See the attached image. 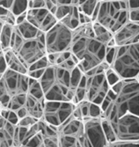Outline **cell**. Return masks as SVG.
I'll return each mask as SVG.
<instances>
[{
  "instance_id": "obj_23",
  "label": "cell",
  "mask_w": 139,
  "mask_h": 147,
  "mask_svg": "<svg viewBox=\"0 0 139 147\" xmlns=\"http://www.w3.org/2000/svg\"><path fill=\"white\" fill-rule=\"evenodd\" d=\"M28 0H13L9 11L15 16L27 12L28 9Z\"/></svg>"
},
{
  "instance_id": "obj_7",
  "label": "cell",
  "mask_w": 139,
  "mask_h": 147,
  "mask_svg": "<svg viewBox=\"0 0 139 147\" xmlns=\"http://www.w3.org/2000/svg\"><path fill=\"white\" fill-rule=\"evenodd\" d=\"M109 122L115 133L116 140H129L139 143L138 115L128 113L118 119L110 120Z\"/></svg>"
},
{
  "instance_id": "obj_10",
  "label": "cell",
  "mask_w": 139,
  "mask_h": 147,
  "mask_svg": "<svg viewBox=\"0 0 139 147\" xmlns=\"http://www.w3.org/2000/svg\"><path fill=\"white\" fill-rule=\"evenodd\" d=\"M86 100L101 105L110 86L107 81L105 72L86 76Z\"/></svg>"
},
{
  "instance_id": "obj_15",
  "label": "cell",
  "mask_w": 139,
  "mask_h": 147,
  "mask_svg": "<svg viewBox=\"0 0 139 147\" xmlns=\"http://www.w3.org/2000/svg\"><path fill=\"white\" fill-rule=\"evenodd\" d=\"M58 135L68 136L78 138V140L84 135V120L75 119L71 114L64 121L57 127Z\"/></svg>"
},
{
  "instance_id": "obj_52",
  "label": "cell",
  "mask_w": 139,
  "mask_h": 147,
  "mask_svg": "<svg viewBox=\"0 0 139 147\" xmlns=\"http://www.w3.org/2000/svg\"><path fill=\"white\" fill-rule=\"evenodd\" d=\"M57 6V4H55L54 3H53L51 0H45V9H47L49 12L53 9L54 7Z\"/></svg>"
},
{
  "instance_id": "obj_37",
  "label": "cell",
  "mask_w": 139,
  "mask_h": 147,
  "mask_svg": "<svg viewBox=\"0 0 139 147\" xmlns=\"http://www.w3.org/2000/svg\"><path fill=\"white\" fill-rule=\"evenodd\" d=\"M105 75H106L107 81H108L110 87H111L112 85H113L114 84H116L118 81L120 80V78L116 74L114 73L110 68L105 71Z\"/></svg>"
},
{
  "instance_id": "obj_12",
  "label": "cell",
  "mask_w": 139,
  "mask_h": 147,
  "mask_svg": "<svg viewBox=\"0 0 139 147\" xmlns=\"http://www.w3.org/2000/svg\"><path fill=\"white\" fill-rule=\"evenodd\" d=\"M84 136L90 147L108 146L102 125V118H88L84 119Z\"/></svg>"
},
{
  "instance_id": "obj_25",
  "label": "cell",
  "mask_w": 139,
  "mask_h": 147,
  "mask_svg": "<svg viewBox=\"0 0 139 147\" xmlns=\"http://www.w3.org/2000/svg\"><path fill=\"white\" fill-rule=\"evenodd\" d=\"M59 147H81L78 138L58 135Z\"/></svg>"
},
{
  "instance_id": "obj_56",
  "label": "cell",
  "mask_w": 139,
  "mask_h": 147,
  "mask_svg": "<svg viewBox=\"0 0 139 147\" xmlns=\"http://www.w3.org/2000/svg\"><path fill=\"white\" fill-rule=\"evenodd\" d=\"M0 51H3V49H2V47H1V45H0Z\"/></svg>"
},
{
  "instance_id": "obj_43",
  "label": "cell",
  "mask_w": 139,
  "mask_h": 147,
  "mask_svg": "<svg viewBox=\"0 0 139 147\" xmlns=\"http://www.w3.org/2000/svg\"><path fill=\"white\" fill-rule=\"evenodd\" d=\"M45 69H34V70H30L28 71V75L30 78L35 79V80H39L43 74L44 72Z\"/></svg>"
},
{
  "instance_id": "obj_45",
  "label": "cell",
  "mask_w": 139,
  "mask_h": 147,
  "mask_svg": "<svg viewBox=\"0 0 139 147\" xmlns=\"http://www.w3.org/2000/svg\"><path fill=\"white\" fill-rule=\"evenodd\" d=\"M3 128L5 129V130L9 134L10 136L13 137V134H14V130H15V128H16V125L11 124L10 122H9L7 119L4 123V125H3Z\"/></svg>"
},
{
  "instance_id": "obj_44",
  "label": "cell",
  "mask_w": 139,
  "mask_h": 147,
  "mask_svg": "<svg viewBox=\"0 0 139 147\" xmlns=\"http://www.w3.org/2000/svg\"><path fill=\"white\" fill-rule=\"evenodd\" d=\"M7 120L9 122H10L11 124H13L14 125H17L19 120V118L18 117V115H17L15 111L10 110L9 113V115H8V118H7Z\"/></svg>"
},
{
  "instance_id": "obj_55",
  "label": "cell",
  "mask_w": 139,
  "mask_h": 147,
  "mask_svg": "<svg viewBox=\"0 0 139 147\" xmlns=\"http://www.w3.org/2000/svg\"><path fill=\"white\" fill-rule=\"evenodd\" d=\"M100 1H104V2H106V1H115V0H100Z\"/></svg>"
},
{
  "instance_id": "obj_14",
  "label": "cell",
  "mask_w": 139,
  "mask_h": 147,
  "mask_svg": "<svg viewBox=\"0 0 139 147\" xmlns=\"http://www.w3.org/2000/svg\"><path fill=\"white\" fill-rule=\"evenodd\" d=\"M115 45H127L139 43V23L128 21L113 33Z\"/></svg>"
},
{
  "instance_id": "obj_19",
  "label": "cell",
  "mask_w": 139,
  "mask_h": 147,
  "mask_svg": "<svg viewBox=\"0 0 139 147\" xmlns=\"http://www.w3.org/2000/svg\"><path fill=\"white\" fill-rule=\"evenodd\" d=\"M15 28L24 39L34 38L41 32L38 28L33 26L32 24H30L27 19L18 25H15Z\"/></svg>"
},
{
  "instance_id": "obj_26",
  "label": "cell",
  "mask_w": 139,
  "mask_h": 147,
  "mask_svg": "<svg viewBox=\"0 0 139 147\" xmlns=\"http://www.w3.org/2000/svg\"><path fill=\"white\" fill-rule=\"evenodd\" d=\"M84 75V73L83 71H81L78 67L76 65L74 68L70 71V89L75 90L81 80V79L83 78Z\"/></svg>"
},
{
  "instance_id": "obj_2",
  "label": "cell",
  "mask_w": 139,
  "mask_h": 147,
  "mask_svg": "<svg viewBox=\"0 0 139 147\" xmlns=\"http://www.w3.org/2000/svg\"><path fill=\"white\" fill-rule=\"evenodd\" d=\"M138 79L122 80L120 90L115 94L108 108L102 112V118L110 121L128 113L138 115Z\"/></svg>"
},
{
  "instance_id": "obj_11",
  "label": "cell",
  "mask_w": 139,
  "mask_h": 147,
  "mask_svg": "<svg viewBox=\"0 0 139 147\" xmlns=\"http://www.w3.org/2000/svg\"><path fill=\"white\" fill-rule=\"evenodd\" d=\"M28 79L29 77L28 74L19 73L7 69L1 80L3 84L6 93L11 98L18 94H27Z\"/></svg>"
},
{
  "instance_id": "obj_41",
  "label": "cell",
  "mask_w": 139,
  "mask_h": 147,
  "mask_svg": "<svg viewBox=\"0 0 139 147\" xmlns=\"http://www.w3.org/2000/svg\"><path fill=\"white\" fill-rule=\"evenodd\" d=\"M128 21L139 23V9L128 10Z\"/></svg>"
},
{
  "instance_id": "obj_16",
  "label": "cell",
  "mask_w": 139,
  "mask_h": 147,
  "mask_svg": "<svg viewBox=\"0 0 139 147\" xmlns=\"http://www.w3.org/2000/svg\"><path fill=\"white\" fill-rule=\"evenodd\" d=\"M3 51L7 62L8 69L19 73L28 74V69L27 65L24 64V62L21 59V58L15 51L11 49H8Z\"/></svg>"
},
{
  "instance_id": "obj_13",
  "label": "cell",
  "mask_w": 139,
  "mask_h": 147,
  "mask_svg": "<svg viewBox=\"0 0 139 147\" xmlns=\"http://www.w3.org/2000/svg\"><path fill=\"white\" fill-rule=\"evenodd\" d=\"M27 20L43 33L48 31L57 22L54 15L45 8L28 9Z\"/></svg>"
},
{
  "instance_id": "obj_24",
  "label": "cell",
  "mask_w": 139,
  "mask_h": 147,
  "mask_svg": "<svg viewBox=\"0 0 139 147\" xmlns=\"http://www.w3.org/2000/svg\"><path fill=\"white\" fill-rule=\"evenodd\" d=\"M26 95L27 94H18V95L11 97L7 108L9 109L10 110L16 111L17 110H19V108L24 106L25 101H26Z\"/></svg>"
},
{
  "instance_id": "obj_49",
  "label": "cell",
  "mask_w": 139,
  "mask_h": 147,
  "mask_svg": "<svg viewBox=\"0 0 139 147\" xmlns=\"http://www.w3.org/2000/svg\"><path fill=\"white\" fill-rule=\"evenodd\" d=\"M78 0H57V4H67V5H76Z\"/></svg>"
},
{
  "instance_id": "obj_18",
  "label": "cell",
  "mask_w": 139,
  "mask_h": 147,
  "mask_svg": "<svg viewBox=\"0 0 139 147\" xmlns=\"http://www.w3.org/2000/svg\"><path fill=\"white\" fill-rule=\"evenodd\" d=\"M93 30L94 37L103 45L107 46L113 38V34L98 22H93Z\"/></svg>"
},
{
  "instance_id": "obj_21",
  "label": "cell",
  "mask_w": 139,
  "mask_h": 147,
  "mask_svg": "<svg viewBox=\"0 0 139 147\" xmlns=\"http://www.w3.org/2000/svg\"><path fill=\"white\" fill-rule=\"evenodd\" d=\"M13 28L14 26H12L8 24H3L2 27L0 32V45L3 50L8 49L10 48L11 38L13 33Z\"/></svg>"
},
{
  "instance_id": "obj_54",
  "label": "cell",
  "mask_w": 139,
  "mask_h": 147,
  "mask_svg": "<svg viewBox=\"0 0 139 147\" xmlns=\"http://www.w3.org/2000/svg\"><path fill=\"white\" fill-rule=\"evenodd\" d=\"M3 20L0 18V32H1V29H2V27H3Z\"/></svg>"
},
{
  "instance_id": "obj_40",
  "label": "cell",
  "mask_w": 139,
  "mask_h": 147,
  "mask_svg": "<svg viewBox=\"0 0 139 147\" xmlns=\"http://www.w3.org/2000/svg\"><path fill=\"white\" fill-rule=\"evenodd\" d=\"M128 145H138V142L135 141H129V140H116L109 143L108 146H128Z\"/></svg>"
},
{
  "instance_id": "obj_30",
  "label": "cell",
  "mask_w": 139,
  "mask_h": 147,
  "mask_svg": "<svg viewBox=\"0 0 139 147\" xmlns=\"http://www.w3.org/2000/svg\"><path fill=\"white\" fill-rule=\"evenodd\" d=\"M24 41V38L21 36V34L18 32V30L16 29V28L14 26L13 28V36L11 38V43H10V48L11 49H13L15 52H18L20 47L22 46L23 43Z\"/></svg>"
},
{
  "instance_id": "obj_9",
  "label": "cell",
  "mask_w": 139,
  "mask_h": 147,
  "mask_svg": "<svg viewBox=\"0 0 139 147\" xmlns=\"http://www.w3.org/2000/svg\"><path fill=\"white\" fill-rule=\"evenodd\" d=\"M16 53L28 69V66L47 55L44 33L40 32L34 38L24 39L19 51Z\"/></svg>"
},
{
  "instance_id": "obj_28",
  "label": "cell",
  "mask_w": 139,
  "mask_h": 147,
  "mask_svg": "<svg viewBox=\"0 0 139 147\" xmlns=\"http://www.w3.org/2000/svg\"><path fill=\"white\" fill-rule=\"evenodd\" d=\"M43 135L41 131L37 132L35 135L28 139L22 146H37L43 147Z\"/></svg>"
},
{
  "instance_id": "obj_57",
  "label": "cell",
  "mask_w": 139,
  "mask_h": 147,
  "mask_svg": "<svg viewBox=\"0 0 139 147\" xmlns=\"http://www.w3.org/2000/svg\"><path fill=\"white\" fill-rule=\"evenodd\" d=\"M0 106H1V105H0Z\"/></svg>"
},
{
  "instance_id": "obj_32",
  "label": "cell",
  "mask_w": 139,
  "mask_h": 147,
  "mask_svg": "<svg viewBox=\"0 0 139 147\" xmlns=\"http://www.w3.org/2000/svg\"><path fill=\"white\" fill-rule=\"evenodd\" d=\"M72 7H73V5H67V4H57V5L54 17L57 20V22L60 21L63 18H64L65 16L71 11Z\"/></svg>"
},
{
  "instance_id": "obj_33",
  "label": "cell",
  "mask_w": 139,
  "mask_h": 147,
  "mask_svg": "<svg viewBox=\"0 0 139 147\" xmlns=\"http://www.w3.org/2000/svg\"><path fill=\"white\" fill-rule=\"evenodd\" d=\"M88 116L89 118H102V110L100 105L89 102L88 106Z\"/></svg>"
},
{
  "instance_id": "obj_36",
  "label": "cell",
  "mask_w": 139,
  "mask_h": 147,
  "mask_svg": "<svg viewBox=\"0 0 139 147\" xmlns=\"http://www.w3.org/2000/svg\"><path fill=\"white\" fill-rule=\"evenodd\" d=\"M43 147H59L58 136H44Z\"/></svg>"
},
{
  "instance_id": "obj_6",
  "label": "cell",
  "mask_w": 139,
  "mask_h": 147,
  "mask_svg": "<svg viewBox=\"0 0 139 147\" xmlns=\"http://www.w3.org/2000/svg\"><path fill=\"white\" fill-rule=\"evenodd\" d=\"M47 54L61 53L69 50L72 44L73 30L62 23L57 22L54 26L44 33Z\"/></svg>"
},
{
  "instance_id": "obj_42",
  "label": "cell",
  "mask_w": 139,
  "mask_h": 147,
  "mask_svg": "<svg viewBox=\"0 0 139 147\" xmlns=\"http://www.w3.org/2000/svg\"><path fill=\"white\" fill-rule=\"evenodd\" d=\"M7 69H8V65L4 57L3 51H0V75L3 76V74L7 70Z\"/></svg>"
},
{
  "instance_id": "obj_17",
  "label": "cell",
  "mask_w": 139,
  "mask_h": 147,
  "mask_svg": "<svg viewBox=\"0 0 139 147\" xmlns=\"http://www.w3.org/2000/svg\"><path fill=\"white\" fill-rule=\"evenodd\" d=\"M44 100L45 99L37 100L34 97L27 94L24 106L28 110V115L37 119H42L43 114Z\"/></svg>"
},
{
  "instance_id": "obj_50",
  "label": "cell",
  "mask_w": 139,
  "mask_h": 147,
  "mask_svg": "<svg viewBox=\"0 0 139 147\" xmlns=\"http://www.w3.org/2000/svg\"><path fill=\"white\" fill-rule=\"evenodd\" d=\"M27 19V12L23 13H21L18 16H16V25H18L19 24L23 23L24 20Z\"/></svg>"
},
{
  "instance_id": "obj_1",
  "label": "cell",
  "mask_w": 139,
  "mask_h": 147,
  "mask_svg": "<svg viewBox=\"0 0 139 147\" xmlns=\"http://www.w3.org/2000/svg\"><path fill=\"white\" fill-rule=\"evenodd\" d=\"M93 23L80 24L73 30L69 50L79 60L77 64L84 73L99 64L105 59L107 46L99 42L93 34Z\"/></svg>"
},
{
  "instance_id": "obj_29",
  "label": "cell",
  "mask_w": 139,
  "mask_h": 147,
  "mask_svg": "<svg viewBox=\"0 0 139 147\" xmlns=\"http://www.w3.org/2000/svg\"><path fill=\"white\" fill-rule=\"evenodd\" d=\"M102 125L105 137H106L107 141H108V145L112 141L116 140V136H115V133L112 129L110 122L107 119L102 118Z\"/></svg>"
},
{
  "instance_id": "obj_35",
  "label": "cell",
  "mask_w": 139,
  "mask_h": 147,
  "mask_svg": "<svg viewBox=\"0 0 139 147\" xmlns=\"http://www.w3.org/2000/svg\"><path fill=\"white\" fill-rule=\"evenodd\" d=\"M37 120H38V119H36V118H34V117H33V116L28 115H26V116H24V117L19 119L17 125H18V126H23V127H27V128H28V127H30L31 125H34Z\"/></svg>"
},
{
  "instance_id": "obj_5",
  "label": "cell",
  "mask_w": 139,
  "mask_h": 147,
  "mask_svg": "<svg viewBox=\"0 0 139 147\" xmlns=\"http://www.w3.org/2000/svg\"><path fill=\"white\" fill-rule=\"evenodd\" d=\"M128 21V9L127 0L100 1L95 22H98L113 34Z\"/></svg>"
},
{
  "instance_id": "obj_46",
  "label": "cell",
  "mask_w": 139,
  "mask_h": 147,
  "mask_svg": "<svg viewBox=\"0 0 139 147\" xmlns=\"http://www.w3.org/2000/svg\"><path fill=\"white\" fill-rule=\"evenodd\" d=\"M79 22L80 24H89V23H93L90 16L85 14L82 12H79Z\"/></svg>"
},
{
  "instance_id": "obj_34",
  "label": "cell",
  "mask_w": 139,
  "mask_h": 147,
  "mask_svg": "<svg viewBox=\"0 0 139 147\" xmlns=\"http://www.w3.org/2000/svg\"><path fill=\"white\" fill-rule=\"evenodd\" d=\"M48 65L49 64H48V61H47L46 55H45L43 58L37 59L34 63H33L30 66H28V71L34 70V69H46Z\"/></svg>"
},
{
  "instance_id": "obj_39",
  "label": "cell",
  "mask_w": 139,
  "mask_h": 147,
  "mask_svg": "<svg viewBox=\"0 0 139 147\" xmlns=\"http://www.w3.org/2000/svg\"><path fill=\"white\" fill-rule=\"evenodd\" d=\"M78 106L80 107V110L82 112V115H83V120L84 119H88L89 118L88 116V106H89V101L83 100L80 101L79 103H78Z\"/></svg>"
},
{
  "instance_id": "obj_4",
  "label": "cell",
  "mask_w": 139,
  "mask_h": 147,
  "mask_svg": "<svg viewBox=\"0 0 139 147\" xmlns=\"http://www.w3.org/2000/svg\"><path fill=\"white\" fill-rule=\"evenodd\" d=\"M139 43L116 46L110 69L120 80L138 79Z\"/></svg>"
},
{
  "instance_id": "obj_27",
  "label": "cell",
  "mask_w": 139,
  "mask_h": 147,
  "mask_svg": "<svg viewBox=\"0 0 139 147\" xmlns=\"http://www.w3.org/2000/svg\"><path fill=\"white\" fill-rule=\"evenodd\" d=\"M100 0H86L82 4L77 7L79 10V12H82L88 16H91L93 11L96 8V6L98 4Z\"/></svg>"
},
{
  "instance_id": "obj_22",
  "label": "cell",
  "mask_w": 139,
  "mask_h": 147,
  "mask_svg": "<svg viewBox=\"0 0 139 147\" xmlns=\"http://www.w3.org/2000/svg\"><path fill=\"white\" fill-rule=\"evenodd\" d=\"M27 94H28L29 95H31L33 97H34L37 100L44 99L43 90V88L39 83V80L30 78V77L28 79V88Z\"/></svg>"
},
{
  "instance_id": "obj_51",
  "label": "cell",
  "mask_w": 139,
  "mask_h": 147,
  "mask_svg": "<svg viewBox=\"0 0 139 147\" xmlns=\"http://www.w3.org/2000/svg\"><path fill=\"white\" fill-rule=\"evenodd\" d=\"M13 0H0V6L9 9Z\"/></svg>"
},
{
  "instance_id": "obj_38",
  "label": "cell",
  "mask_w": 139,
  "mask_h": 147,
  "mask_svg": "<svg viewBox=\"0 0 139 147\" xmlns=\"http://www.w3.org/2000/svg\"><path fill=\"white\" fill-rule=\"evenodd\" d=\"M76 65H77V64H75L74 61L72 59L71 55H70V57H69L68 59H65L64 61H63L62 63L57 64V66H59L60 68H63V69H64L66 70H68V71H71Z\"/></svg>"
},
{
  "instance_id": "obj_53",
  "label": "cell",
  "mask_w": 139,
  "mask_h": 147,
  "mask_svg": "<svg viewBox=\"0 0 139 147\" xmlns=\"http://www.w3.org/2000/svg\"><path fill=\"white\" fill-rule=\"evenodd\" d=\"M9 9L0 6V18H3L4 16H6V14L9 13Z\"/></svg>"
},
{
  "instance_id": "obj_8",
  "label": "cell",
  "mask_w": 139,
  "mask_h": 147,
  "mask_svg": "<svg viewBox=\"0 0 139 147\" xmlns=\"http://www.w3.org/2000/svg\"><path fill=\"white\" fill-rule=\"evenodd\" d=\"M75 105L71 101L45 100L42 119L47 123L58 127L73 113Z\"/></svg>"
},
{
  "instance_id": "obj_47",
  "label": "cell",
  "mask_w": 139,
  "mask_h": 147,
  "mask_svg": "<svg viewBox=\"0 0 139 147\" xmlns=\"http://www.w3.org/2000/svg\"><path fill=\"white\" fill-rule=\"evenodd\" d=\"M127 5L128 10L139 9L138 0H127Z\"/></svg>"
},
{
  "instance_id": "obj_3",
  "label": "cell",
  "mask_w": 139,
  "mask_h": 147,
  "mask_svg": "<svg viewBox=\"0 0 139 147\" xmlns=\"http://www.w3.org/2000/svg\"><path fill=\"white\" fill-rule=\"evenodd\" d=\"M38 80L45 100L67 101L66 94L70 89V71L57 65H48Z\"/></svg>"
},
{
  "instance_id": "obj_20",
  "label": "cell",
  "mask_w": 139,
  "mask_h": 147,
  "mask_svg": "<svg viewBox=\"0 0 139 147\" xmlns=\"http://www.w3.org/2000/svg\"><path fill=\"white\" fill-rule=\"evenodd\" d=\"M58 22L62 23L63 25L70 28L71 30H74L77 27H78L80 25V22H79V10L78 7L76 5H73L71 11L64 18H63Z\"/></svg>"
},
{
  "instance_id": "obj_48",
  "label": "cell",
  "mask_w": 139,
  "mask_h": 147,
  "mask_svg": "<svg viewBox=\"0 0 139 147\" xmlns=\"http://www.w3.org/2000/svg\"><path fill=\"white\" fill-rule=\"evenodd\" d=\"M15 112H16V114H17V115H18L19 119H21V118H23V117H24V116L28 115V110L25 108V106H23V107L19 108V110H17Z\"/></svg>"
},
{
  "instance_id": "obj_31",
  "label": "cell",
  "mask_w": 139,
  "mask_h": 147,
  "mask_svg": "<svg viewBox=\"0 0 139 147\" xmlns=\"http://www.w3.org/2000/svg\"><path fill=\"white\" fill-rule=\"evenodd\" d=\"M13 146V137L5 130V129L0 128V147Z\"/></svg>"
}]
</instances>
